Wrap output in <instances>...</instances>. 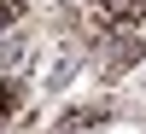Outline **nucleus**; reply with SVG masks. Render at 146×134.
I'll return each instance as SVG.
<instances>
[{"mask_svg": "<svg viewBox=\"0 0 146 134\" xmlns=\"http://www.w3.org/2000/svg\"><path fill=\"white\" fill-rule=\"evenodd\" d=\"M105 12H111V18H140L146 12V0H100Z\"/></svg>", "mask_w": 146, "mask_h": 134, "instance_id": "nucleus-1", "label": "nucleus"}]
</instances>
